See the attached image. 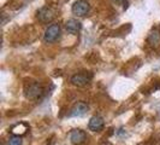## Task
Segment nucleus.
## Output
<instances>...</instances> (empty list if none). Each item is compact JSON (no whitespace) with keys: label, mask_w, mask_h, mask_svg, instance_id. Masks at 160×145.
<instances>
[{"label":"nucleus","mask_w":160,"mask_h":145,"mask_svg":"<svg viewBox=\"0 0 160 145\" xmlns=\"http://www.w3.org/2000/svg\"><path fill=\"white\" fill-rule=\"evenodd\" d=\"M24 91H25V97L28 99H32V100L40 98L43 93V89L39 82H30L29 85L25 86Z\"/></svg>","instance_id":"obj_1"},{"label":"nucleus","mask_w":160,"mask_h":145,"mask_svg":"<svg viewBox=\"0 0 160 145\" xmlns=\"http://www.w3.org/2000/svg\"><path fill=\"white\" fill-rule=\"evenodd\" d=\"M59 35H60V25L58 23L51 24L45 32L43 40H45V42L51 44V42H54L59 38Z\"/></svg>","instance_id":"obj_2"},{"label":"nucleus","mask_w":160,"mask_h":145,"mask_svg":"<svg viewBox=\"0 0 160 145\" xmlns=\"http://www.w3.org/2000/svg\"><path fill=\"white\" fill-rule=\"evenodd\" d=\"M89 10H90V6H89V3L87 0H77L72 5V12L76 16H86L89 12Z\"/></svg>","instance_id":"obj_3"},{"label":"nucleus","mask_w":160,"mask_h":145,"mask_svg":"<svg viewBox=\"0 0 160 145\" xmlns=\"http://www.w3.org/2000/svg\"><path fill=\"white\" fill-rule=\"evenodd\" d=\"M92 79V74H86V72H80V74H75L72 75L70 81L72 85L77 86V87H82L86 86Z\"/></svg>","instance_id":"obj_4"},{"label":"nucleus","mask_w":160,"mask_h":145,"mask_svg":"<svg viewBox=\"0 0 160 145\" xmlns=\"http://www.w3.org/2000/svg\"><path fill=\"white\" fill-rule=\"evenodd\" d=\"M38 18L42 23H48V22H51L54 18V12H53V10L51 8L45 6V8H40L38 11Z\"/></svg>","instance_id":"obj_5"},{"label":"nucleus","mask_w":160,"mask_h":145,"mask_svg":"<svg viewBox=\"0 0 160 145\" xmlns=\"http://www.w3.org/2000/svg\"><path fill=\"white\" fill-rule=\"evenodd\" d=\"M89 110V106L86 102H77L76 104L72 106L70 116H83L86 115Z\"/></svg>","instance_id":"obj_6"},{"label":"nucleus","mask_w":160,"mask_h":145,"mask_svg":"<svg viewBox=\"0 0 160 145\" xmlns=\"http://www.w3.org/2000/svg\"><path fill=\"white\" fill-rule=\"evenodd\" d=\"M86 139H87V134L82 129H73L70 134V140L75 145H81L86 142Z\"/></svg>","instance_id":"obj_7"},{"label":"nucleus","mask_w":160,"mask_h":145,"mask_svg":"<svg viewBox=\"0 0 160 145\" xmlns=\"http://www.w3.org/2000/svg\"><path fill=\"white\" fill-rule=\"evenodd\" d=\"M104 125H105V121L101 116H93L90 120H89L88 123V128L93 132H99L101 129L104 128Z\"/></svg>","instance_id":"obj_8"},{"label":"nucleus","mask_w":160,"mask_h":145,"mask_svg":"<svg viewBox=\"0 0 160 145\" xmlns=\"http://www.w3.org/2000/svg\"><path fill=\"white\" fill-rule=\"evenodd\" d=\"M65 28H66V30L70 33V34H76V33H78L81 30V28H82V25L81 23L77 21V19H69L66 24H65Z\"/></svg>","instance_id":"obj_9"},{"label":"nucleus","mask_w":160,"mask_h":145,"mask_svg":"<svg viewBox=\"0 0 160 145\" xmlns=\"http://www.w3.org/2000/svg\"><path fill=\"white\" fill-rule=\"evenodd\" d=\"M148 42L154 46V47H157V46H159L160 45V33L158 30H153V32L149 33V35H148Z\"/></svg>","instance_id":"obj_10"},{"label":"nucleus","mask_w":160,"mask_h":145,"mask_svg":"<svg viewBox=\"0 0 160 145\" xmlns=\"http://www.w3.org/2000/svg\"><path fill=\"white\" fill-rule=\"evenodd\" d=\"M6 145H22V138L19 136H12L8 138Z\"/></svg>","instance_id":"obj_11"},{"label":"nucleus","mask_w":160,"mask_h":145,"mask_svg":"<svg viewBox=\"0 0 160 145\" xmlns=\"http://www.w3.org/2000/svg\"><path fill=\"white\" fill-rule=\"evenodd\" d=\"M114 1H116V3H119V4H122V3H124L125 0H114Z\"/></svg>","instance_id":"obj_12"},{"label":"nucleus","mask_w":160,"mask_h":145,"mask_svg":"<svg viewBox=\"0 0 160 145\" xmlns=\"http://www.w3.org/2000/svg\"><path fill=\"white\" fill-rule=\"evenodd\" d=\"M101 145H111V144H108V143H104V144H101Z\"/></svg>","instance_id":"obj_13"}]
</instances>
